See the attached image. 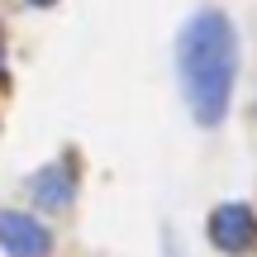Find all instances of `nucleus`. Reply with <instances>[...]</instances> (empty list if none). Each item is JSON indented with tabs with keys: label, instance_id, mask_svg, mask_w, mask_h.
Listing matches in <instances>:
<instances>
[{
	"label": "nucleus",
	"instance_id": "nucleus-1",
	"mask_svg": "<svg viewBox=\"0 0 257 257\" xmlns=\"http://www.w3.org/2000/svg\"><path fill=\"white\" fill-rule=\"evenodd\" d=\"M176 72H181V91L195 124L200 128L224 124L233 81H238V29H233V19L219 10H200L186 19L181 38H176Z\"/></svg>",
	"mask_w": 257,
	"mask_h": 257
},
{
	"label": "nucleus",
	"instance_id": "nucleus-2",
	"mask_svg": "<svg viewBox=\"0 0 257 257\" xmlns=\"http://www.w3.org/2000/svg\"><path fill=\"white\" fill-rule=\"evenodd\" d=\"M210 243L219 252H233V257L252 252L257 248V214H252V205L224 200L219 210L210 214Z\"/></svg>",
	"mask_w": 257,
	"mask_h": 257
},
{
	"label": "nucleus",
	"instance_id": "nucleus-3",
	"mask_svg": "<svg viewBox=\"0 0 257 257\" xmlns=\"http://www.w3.org/2000/svg\"><path fill=\"white\" fill-rule=\"evenodd\" d=\"M0 248H5V257H48L53 233L24 210H0Z\"/></svg>",
	"mask_w": 257,
	"mask_h": 257
},
{
	"label": "nucleus",
	"instance_id": "nucleus-4",
	"mask_svg": "<svg viewBox=\"0 0 257 257\" xmlns=\"http://www.w3.org/2000/svg\"><path fill=\"white\" fill-rule=\"evenodd\" d=\"M76 200V172L67 162H48L43 172L34 176V205L43 210H67Z\"/></svg>",
	"mask_w": 257,
	"mask_h": 257
},
{
	"label": "nucleus",
	"instance_id": "nucleus-5",
	"mask_svg": "<svg viewBox=\"0 0 257 257\" xmlns=\"http://www.w3.org/2000/svg\"><path fill=\"white\" fill-rule=\"evenodd\" d=\"M29 5H53V0H29Z\"/></svg>",
	"mask_w": 257,
	"mask_h": 257
},
{
	"label": "nucleus",
	"instance_id": "nucleus-6",
	"mask_svg": "<svg viewBox=\"0 0 257 257\" xmlns=\"http://www.w3.org/2000/svg\"><path fill=\"white\" fill-rule=\"evenodd\" d=\"M0 76H5V53H0Z\"/></svg>",
	"mask_w": 257,
	"mask_h": 257
}]
</instances>
